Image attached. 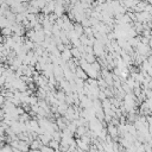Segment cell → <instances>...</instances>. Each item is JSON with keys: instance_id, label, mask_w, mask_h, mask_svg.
Returning <instances> with one entry per match:
<instances>
[{"instance_id": "6da1fadb", "label": "cell", "mask_w": 152, "mask_h": 152, "mask_svg": "<svg viewBox=\"0 0 152 152\" xmlns=\"http://www.w3.org/2000/svg\"><path fill=\"white\" fill-rule=\"evenodd\" d=\"M2 118V110H0V119Z\"/></svg>"}]
</instances>
